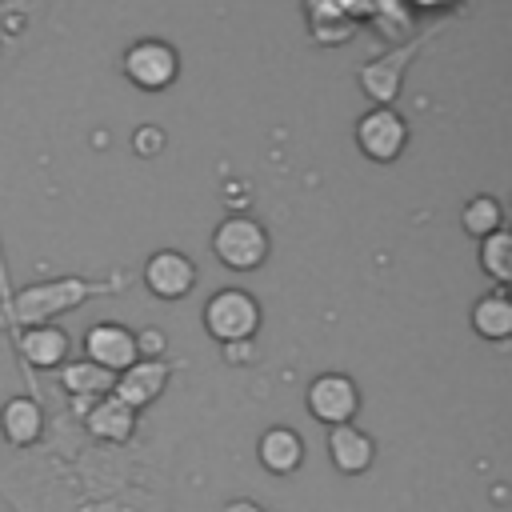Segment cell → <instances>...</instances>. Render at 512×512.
Masks as SVG:
<instances>
[{"instance_id": "9", "label": "cell", "mask_w": 512, "mask_h": 512, "mask_svg": "<svg viewBox=\"0 0 512 512\" xmlns=\"http://www.w3.org/2000/svg\"><path fill=\"white\" fill-rule=\"evenodd\" d=\"M168 384V364L164 360H136L128 364L124 372H116V384H112V396L124 400L132 412L152 404Z\"/></svg>"}, {"instance_id": "18", "label": "cell", "mask_w": 512, "mask_h": 512, "mask_svg": "<svg viewBox=\"0 0 512 512\" xmlns=\"http://www.w3.org/2000/svg\"><path fill=\"white\" fill-rule=\"evenodd\" d=\"M480 268L496 280V284H508L512 280V236L504 228L488 232L480 240Z\"/></svg>"}, {"instance_id": "2", "label": "cell", "mask_w": 512, "mask_h": 512, "mask_svg": "<svg viewBox=\"0 0 512 512\" xmlns=\"http://www.w3.org/2000/svg\"><path fill=\"white\" fill-rule=\"evenodd\" d=\"M212 252H216L220 264H228L236 272H252L268 256V232L252 216H228L212 232Z\"/></svg>"}, {"instance_id": "13", "label": "cell", "mask_w": 512, "mask_h": 512, "mask_svg": "<svg viewBox=\"0 0 512 512\" xmlns=\"http://www.w3.org/2000/svg\"><path fill=\"white\" fill-rule=\"evenodd\" d=\"M84 424H88V432H92L96 440L120 444V440H128V436H132V428H136V412H132L124 400H116V396L108 392V396H100V400L88 408Z\"/></svg>"}, {"instance_id": "17", "label": "cell", "mask_w": 512, "mask_h": 512, "mask_svg": "<svg viewBox=\"0 0 512 512\" xmlns=\"http://www.w3.org/2000/svg\"><path fill=\"white\" fill-rule=\"evenodd\" d=\"M60 384H64L72 396H108L112 384H116V376H112L108 368L92 364V360H76V364H64Z\"/></svg>"}, {"instance_id": "14", "label": "cell", "mask_w": 512, "mask_h": 512, "mask_svg": "<svg viewBox=\"0 0 512 512\" xmlns=\"http://www.w3.org/2000/svg\"><path fill=\"white\" fill-rule=\"evenodd\" d=\"M20 352L36 368H56L68 360V336L56 324H28L20 332Z\"/></svg>"}, {"instance_id": "20", "label": "cell", "mask_w": 512, "mask_h": 512, "mask_svg": "<svg viewBox=\"0 0 512 512\" xmlns=\"http://www.w3.org/2000/svg\"><path fill=\"white\" fill-rule=\"evenodd\" d=\"M164 332H156V328H144V332H136V356L140 360H160V352H164Z\"/></svg>"}, {"instance_id": "3", "label": "cell", "mask_w": 512, "mask_h": 512, "mask_svg": "<svg viewBox=\"0 0 512 512\" xmlns=\"http://www.w3.org/2000/svg\"><path fill=\"white\" fill-rule=\"evenodd\" d=\"M124 72H128V80L136 88L160 92V88H168L176 80L180 60H176L172 44H164V40H140V44H132L124 52Z\"/></svg>"}, {"instance_id": "11", "label": "cell", "mask_w": 512, "mask_h": 512, "mask_svg": "<svg viewBox=\"0 0 512 512\" xmlns=\"http://www.w3.org/2000/svg\"><path fill=\"white\" fill-rule=\"evenodd\" d=\"M328 456H332V464H336L344 476H360V472L372 468L376 444H372V436L360 432L356 424H336V428L328 432Z\"/></svg>"}, {"instance_id": "6", "label": "cell", "mask_w": 512, "mask_h": 512, "mask_svg": "<svg viewBox=\"0 0 512 512\" xmlns=\"http://www.w3.org/2000/svg\"><path fill=\"white\" fill-rule=\"evenodd\" d=\"M144 284H148L152 296H160V300H180V296H188L192 284H196V264H192L184 252H176V248H160V252H152L148 264H144Z\"/></svg>"}, {"instance_id": "10", "label": "cell", "mask_w": 512, "mask_h": 512, "mask_svg": "<svg viewBox=\"0 0 512 512\" xmlns=\"http://www.w3.org/2000/svg\"><path fill=\"white\" fill-rule=\"evenodd\" d=\"M424 40H428V36H424ZM424 40L404 44V48H396V52H388V56H380V60H372V64L360 68V88L376 100V108H388V104H392V96L400 92V80H404V60H412Z\"/></svg>"}, {"instance_id": "5", "label": "cell", "mask_w": 512, "mask_h": 512, "mask_svg": "<svg viewBox=\"0 0 512 512\" xmlns=\"http://www.w3.org/2000/svg\"><path fill=\"white\" fill-rule=\"evenodd\" d=\"M404 140H408V128L392 108H372L356 124V144L368 160H380V164L396 160L404 152Z\"/></svg>"}, {"instance_id": "15", "label": "cell", "mask_w": 512, "mask_h": 512, "mask_svg": "<svg viewBox=\"0 0 512 512\" xmlns=\"http://www.w3.org/2000/svg\"><path fill=\"white\" fill-rule=\"evenodd\" d=\"M472 332L484 340H508L512 336V304L504 292H488L472 304Z\"/></svg>"}, {"instance_id": "12", "label": "cell", "mask_w": 512, "mask_h": 512, "mask_svg": "<svg viewBox=\"0 0 512 512\" xmlns=\"http://www.w3.org/2000/svg\"><path fill=\"white\" fill-rule=\"evenodd\" d=\"M256 452H260V464H264L272 476H288V472H296V468L304 464V440H300V432L288 428V424L268 428V432L260 436Z\"/></svg>"}, {"instance_id": "4", "label": "cell", "mask_w": 512, "mask_h": 512, "mask_svg": "<svg viewBox=\"0 0 512 512\" xmlns=\"http://www.w3.org/2000/svg\"><path fill=\"white\" fill-rule=\"evenodd\" d=\"M356 408H360V388L352 384V376H344V372H324V376H316L312 384H308V412L316 416V420H324V424H352V416H356Z\"/></svg>"}, {"instance_id": "19", "label": "cell", "mask_w": 512, "mask_h": 512, "mask_svg": "<svg viewBox=\"0 0 512 512\" xmlns=\"http://www.w3.org/2000/svg\"><path fill=\"white\" fill-rule=\"evenodd\" d=\"M460 224H464V232H468V236L484 240L488 232L504 228V212H500V200H492V196H476V200H468V204H464V216H460Z\"/></svg>"}, {"instance_id": "22", "label": "cell", "mask_w": 512, "mask_h": 512, "mask_svg": "<svg viewBox=\"0 0 512 512\" xmlns=\"http://www.w3.org/2000/svg\"><path fill=\"white\" fill-rule=\"evenodd\" d=\"M224 512H268L264 504H256V500H228L224 504Z\"/></svg>"}, {"instance_id": "7", "label": "cell", "mask_w": 512, "mask_h": 512, "mask_svg": "<svg viewBox=\"0 0 512 512\" xmlns=\"http://www.w3.org/2000/svg\"><path fill=\"white\" fill-rule=\"evenodd\" d=\"M84 352L92 364L108 368L112 376L124 372L128 364H136V332H128L124 324H96L84 332Z\"/></svg>"}, {"instance_id": "21", "label": "cell", "mask_w": 512, "mask_h": 512, "mask_svg": "<svg viewBox=\"0 0 512 512\" xmlns=\"http://www.w3.org/2000/svg\"><path fill=\"white\" fill-rule=\"evenodd\" d=\"M160 144H164V136H160L156 128H144V132L136 136V148H140V152H148V148H160Z\"/></svg>"}, {"instance_id": "8", "label": "cell", "mask_w": 512, "mask_h": 512, "mask_svg": "<svg viewBox=\"0 0 512 512\" xmlns=\"http://www.w3.org/2000/svg\"><path fill=\"white\" fill-rule=\"evenodd\" d=\"M84 284L80 280H64V284H40V288H28L16 304H12V324H40L48 320L52 312L84 300Z\"/></svg>"}, {"instance_id": "1", "label": "cell", "mask_w": 512, "mask_h": 512, "mask_svg": "<svg viewBox=\"0 0 512 512\" xmlns=\"http://www.w3.org/2000/svg\"><path fill=\"white\" fill-rule=\"evenodd\" d=\"M204 328L220 344H244L260 328V304L244 288H220L204 304Z\"/></svg>"}, {"instance_id": "16", "label": "cell", "mask_w": 512, "mask_h": 512, "mask_svg": "<svg viewBox=\"0 0 512 512\" xmlns=\"http://www.w3.org/2000/svg\"><path fill=\"white\" fill-rule=\"evenodd\" d=\"M44 428V416H40V404L28 400V396H12L4 408H0V432L8 436V444H32Z\"/></svg>"}]
</instances>
